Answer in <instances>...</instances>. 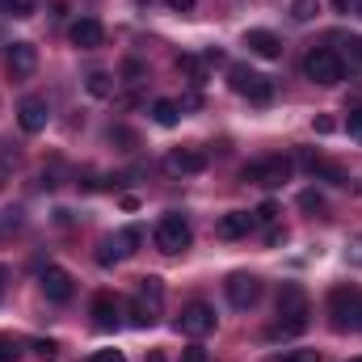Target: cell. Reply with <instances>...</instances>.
<instances>
[{"instance_id":"cell-22","label":"cell","mask_w":362,"mask_h":362,"mask_svg":"<svg viewBox=\"0 0 362 362\" xmlns=\"http://www.w3.org/2000/svg\"><path fill=\"white\" fill-rule=\"evenodd\" d=\"M38 0H0V13L4 17H34Z\"/></svg>"},{"instance_id":"cell-8","label":"cell","mask_w":362,"mask_h":362,"mask_svg":"<svg viewBox=\"0 0 362 362\" xmlns=\"http://www.w3.org/2000/svg\"><path fill=\"white\" fill-rule=\"evenodd\" d=\"M223 286H228V303L240 308V312H249V308L262 299V278H257V274H232Z\"/></svg>"},{"instance_id":"cell-40","label":"cell","mask_w":362,"mask_h":362,"mask_svg":"<svg viewBox=\"0 0 362 362\" xmlns=\"http://www.w3.org/2000/svg\"><path fill=\"white\" fill-rule=\"evenodd\" d=\"M333 4H337V8H350V0H333Z\"/></svg>"},{"instance_id":"cell-2","label":"cell","mask_w":362,"mask_h":362,"mask_svg":"<svg viewBox=\"0 0 362 362\" xmlns=\"http://www.w3.org/2000/svg\"><path fill=\"white\" fill-rule=\"evenodd\" d=\"M329 316H333V329H341V333H362V291L337 286V291L329 295Z\"/></svg>"},{"instance_id":"cell-17","label":"cell","mask_w":362,"mask_h":362,"mask_svg":"<svg viewBox=\"0 0 362 362\" xmlns=\"http://www.w3.org/2000/svg\"><path fill=\"white\" fill-rule=\"evenodd\" d=\"M223 240H240V236H249L253 232V215L249 211H228L223 219H219V228H215Z\"/></svg>"},{"instance_id":"cell-34","label":"cell","mask_w":362,"mask_h":362,"mask_svg":"<svg viewBox=\"0 0 362 362\" xmlns=\"http://www.w3.org/2000/svg\"><path fill=\"white\" fill-rule=\"evenodd\" d=\"M34 354H38V358H55V341H34Z\"/></svg>"},{"instance_id":"cell-32","label":"cell","mask_w":362,"mask_h":362,"mask_svg":"<svg viewBox=\"0 0 362 362\" xmlns=\"http://www.w3.org/2000/svg\"><path fill=\"white\" fill-rule=\"evenodd\" d=\"M13 228H21V211H4V215H0V236L13 232Z\"/></svg>"},{"instance_id":"cell-10","label":"cell","mask_w":362,"mask_h":362,"mask_svg":"<svg viewBox=\"0 0 362 362\" xmlns=\"http://www.w3.org/2000/svg\"><path fill=\"white\" fill-rule=\"evenodd\" d=\"M72 291H76V286H72V274L64 270V266H47V270H42V295H47L51 303H68Z\"/></svg>"},{"instance_id":"cell-31","label":"cell","mask_w":362,"mask_h":362,"mask_svg":"<svg viewBox=\"0 0 362 362\" xmlns=\"http://www.w3.org/2000/svg\"><path fill=\"white\" fill-rule=\"evenodd\" d=\"M122 76H127V85H139V81H144V64H139V59H127Z\"/></svg>"},{"instance_id":"cell-18","label":"cell","mask_w":362,"mask_h":362,"mask_svg":"<svg viewBox=\"0 0 362 362\" xmlns=\"http://www.w3.org/2000/svg\"><path fill=\"white\" fill-rule=\"evenodd\" d=\"M299 160H303V169H308L312 177H325V181H333V185H350V173H346V169H337V165H329V160H320V156H312V152H303Z\"/></svg>"},{"instance_id":"cell-37","label":"cell","mask_w":362,"mask_h":362,"mask_svg":"<svg viewBox=\"0 0 362 362\" xmlns=\"http://www.w3.org/2000/svg\"><path fill=\"white\" fill-rule=\"evenodd\" d=\"M165 4H169L173 13H189V8H194V0H165Z\"/></svg>"},{"instance_id":"cell-16","label":"cell","mask_w":362,"mask_h":362,"mask_svg":"<svg viewBox=\"0 0 362 362\" xmlns=\"http://www.w3.org/2000/svg\"><path fill=\"white\" fill-rule=\"evenodd\" d=\"M68 34H72V42H76L81 51H93V47H101V38H105V30H101V21H97V17H81V21H76Z\"/></svg>"},{"instance_id":"cell-38","label":"cell","mask_w":362,"mask_h":362,"mask_svg":"<svg viewBox=\"0 0 362 362\" xmlns=\"http://www.w3.org/2000/svg\"><path fill=\"white\" fill-rule=\"evenodd\" d=\"M4 291H8V270L0 266V299H4Z\"/></svg>"},{"instance_id":"cell-28","label":"cell","mask_w":362,"mask_h":362,"mask_svg":"<svg viewBox=\"0 0 362 362\" xmlns=\"http://www.w3.org/2000/svg\"><path fill=\"white\" fill-rule=\"evenodd\" d=\"M21 358V346L13 337H0V362H17Z\"/></svg>"},{"instance_id":"cell-36","label":"cell","mask_w":362,"mask_h":362,"mask_svg":"<svg viewBox=\"0 0 362 362\" xmlns=\"http://www.w3.org/2000/svg\"><path fill=\"white\" fill-rule=\"evenodd\" d=\"M346 257H350L354 266H362V236L354 240V245H350V249H346Z\"/></svg>"},{"instance_id":"cell-27","label":"cell","mask_w":362,"mask_h":362,"mask_svg":"<svg viewBox=\"0 0 362 362\" xmlns=\"http://www.w3.org/2000/svg\"><path fill=\"white\" fill-rule=\"evenodd\" d=\"M274 219H278V206H274V202H262V206L253 211V228H270Z\"/></svg>"},{"instance_id":"cell-29","label":"cell","mask_w":362,"mask_h":362,"mask_svg":"<svg viewBox=\"0 0 362 362\" xmlns=\"http://www.w3.org/2000/svg\"><path fill=\"white\" fill-rule=\"evenodd\" d=\"M299 206H303V211H325V198H320L316 189H303V194H299Z\"/></svg>"},{"instance_id":"cell-5","label":"cell","mask_w":362,"mask_h":362,"mask_svg":"<svg viewBox=\"0 0 362 362\" xmlns=\"http://www.w3.org/2000/svg\"><path fill=\"white\" fill-rule=\"evenodd\" d=\"M303 76L316 81V85H337V81L346 76V64H341L337 51L316 47V51H308V59H303Z\"/></svg>"},{"instance_id":"cell-14","label":"cell","mask_w":362,"mask_h":362,"mask_svg":"<svg viewBox=\"0 0 362 362\" xmlns=\"http://www.w3.org/2000/svg\"><path fill=\"white\" fill-rule=\"evenodd\" d=\"M34 68H38V51H34V42H13V47H8V72H13V81L34 76Z\"/></svg>"},{"instance_id":"cell-12","label":"cell","mask_w":362,"mask_h":362,"mask_svg":"<svg viewBox=\"0 0 362 362\" xmlns=\"http://www.w3.org/2000/svg\"><path fill=\"white\" fill-rule=\"evenodd\" d=\"M47 118H51V110H47L42 97H25V101L17 105V122H21L25 135H38V131L47 127Z\"/></svg>"},{"instance_id":"cell-24","label":"cell","mask_w":362,"mask_h":362,"mask_svg":"<svg viewBox=\"0 0 362 362\" xmlns=\"http://www.w3.org/2000/svg\"><path fill=\"white\" fill-rule=\"evenodd\" d=\"M266 362H320V354L316 350H286V354H274Z\"/></svg>"},{"instance_id":"cell-25","label":"cell","mask_w":362,"mask_h":362,"mask_svg":"<svg viewBox=\"0 0 362 362\" xmlns=\"http://www.w3.org/2000/svg\"><path fill=\"white\" fill-rule=\"evenodd\" d=\"M177 68L189 76V81H194V85H202V59H194V55H181Z\"/></svg>"},{"instance_id":"cell-21","label":"cell","mask_w":362,"mask_h":362,"mask_svg":"<svg viewBox=\"0 0 362 362\" xmlns=\"http://www.w3.org/2000/svg\"><path fill=\"white\" fill-rule=\"evenodd\" d=\"M152 118H156L160 127H177L181 105H177V101H169V97H160V101H152Z\"/></svg>"},{"instance_id":"cell-6","label":"cell","mask_w":362,"mask_h":362,"mask_svg":"<svg viewBox=\"0 0 362 362\" xmlns=\"http://www.w3.org/2000/svg\"><path fill=\"white\" fill-rule=\"evenodd\" d=\"M177 333H185V337H206V333H215V308L202 303V299L185 303L181 316H177Z\"/></svg>"},{"instance_id":"cell-20","label":"cell","mask_w":362,"mask_h":362,"mask_svg":"<svg viewBox=\"0 0 362 362\" xmlns=\"http://www.w3.org/2000/svg\"><path fill=\"white\" fill-rule=\"evenodd\" d=\"M156 316H160V312H156L152 303H144L139 295L131 299V325H135V329H152V325H156Z\"/></svg>"},{"instance_id":"cell-7","label":"cell","mask_w":362,"mask_h":362,"mask_svg":"<svg viewBox=\"0 0 362 362\" xmlns=\"http://www.w3.org/2000/svg\"><path fill=\"white\" fill-rule=\"evenodd\" d=\"M245 181H253V185H266V189H278L282 181H291V160H286V156L253 160V165H245Z\"/></svg>"},{"instance_id":"cell-39","label":"cell","mask_w":362,"mask_h":362,"mask_svg":"<svg viewBox=\"0 0 362 362\" xmlns=\"http://www.w3.org/2000/svg\"><path fill=\"white\" fill-rule=\"evenodd\" d=\"M350 55H354V59H362V38H354V42H350Z\"/></svg>"},{"instance_id":"cell-19","label":"cell","mask_w":362,"mask_h":362,"mask_svg":"<svg viewBox=\"0 0 362 362\" xmlns=\"http://www.w3.org/2000/svg\"><path fill=\"white\" fill-rule=\"evenodd\" d=\"M139 299H144V303H152V308L160 312V303H165V282H160L156 274L139 278Z\"/></svg>"},{"instance_id":"cell-11","label":"cell","mask_w":362,"mask_h":362,"mask_svg":"<svg viewBox=\"0 0 362 362\" xmlns=\"http://www.w3.org/2000/svg\"><path fill=\"white\" fill-rule=\"evenodd\" d=\"M89 312H93V325H97V329H105V333L122 325V303H118V295H110V291H101V295L93 299Z\"/></svg>"},{"instance_id":"cell-26","label":"cell","mask_w":362,"mask_h":362,"mask_svg":"<svg viewBox=\"0 0 362 362\" xmlns=\"http://www.w3.org/2000/svg\"><path fill=\"white\" fill-rule=\"evenodd\" d=\"M89 93L93 97H110V93H114V81H110L105 72H93L89 76Z\"/></svg>"},{"instance_id":"cell-4","label":"cell","mask_w":362,"mask_h":362,"mask_svg":"<svg viewBox=\"0 0 362 362\" xmlns=\"http://www.w3.org/2000/svg\"><path fill=\"white\" fill-rule=\"evenodd\" d=\"M228 85L240 93V97H249L253 105H266V101L274 97V85L262 76V72H253L249 64H232V68H228Z\"/></svg>"},{"instance_id":"cell-3","label":"cell","mask_w":362,"mask_h":362,"mask_svg":"<svg viewBox=\"0 0 362 362\" xmlns=\"http://www.w3.org/2000/svg\"><path fill=\"white\" fill-rule=\"evenodd\" d=\"M189 245H194V232H189L185 215L169 211V215L156 223V249H160V253H169V257H177V253H185Z\"/></svg>"},{"instance_id":"cell-23","label":"cell","mask_w":362,"mask_h":362,"mask_svg":"<svg viewBox=\"0 0 362 362\" xmlns=\"http://www.w3.org/2000/svg\"><path fill=\"white\" fill-rule=\"evenodd\" d=\"M316 13H320V0H295V4H291V17H295V21H312Z\"/></svg>"},{"instance_id":"cell-35","label":"cell","mask_w":362,"mask_h":362,"mask_svg":"<svg viewBox=\"0 0 362 362\" xmlns=\"http://www.w3.org/2000/svg\"><path fill=\"white\" fill-rule=\"evenodd\" d=\"M181 362H206V350H202V346H189V350L181 354Z\"/></svg>"},{"instance_id":"cell-15","label":"cell","mask_w":362,"mask_h":362,"mask_svg":"<svg viewBox=\"0 0 362 362\" xmlns=\"http://www.w3.org/2000/svg\"><path fill=\"white\" fill-rule=\"evenodd\" d=\"M245 47H249L257 59H278V55H282V42H278V34H270V30H249V34H245Z\"/></svg>"},{"instance_id":"cell-42","label":"cell","mask_w":362,"mask_h":362,"mask_svg":"<svg viewBox=\"0 0 362 362\" xmlns=\"http://www.w3.org/2000/svg\"><path fill=\"white\" fill-rule=\"evenodd\" d=\"M350 362H362V358H350Z\"/></svg>"},{"instance_id":"cell-33","label":"cell","mask_w":362,"mask_h":362,"mask_svg":"<svg viewBox=\"0 0 362 362\" xmlns=\"http://www.w3.org/2000/svg\"><path fill=\"white\" fill-rule=\"evenodd\" d=\"M89 362H127V358H122V350H97V354H89Z\"/></svg>"},{"instance_id":"cell-9","label":"cell","mask_w":362,"mask_h":362,"mask_svg":"<svg viewBox=\"0 0 362 362\" xmlns=\"http://www.w3.org/2000/svg\"><path fill=\"white\" fill-rule=\"evenodd\" d=\"M139 240H144V232H139V228H127V232H118V236L101 240L97 262H101V266H114V262H122L127 253H135V245H139Z\"/></svg>"},{"instance_id":"cell-1","label":"cell","mask_w":362,"mask_h":362,"mask_svg":"<svg viewBox=\"0 0 362 362\" xmlns=\"http://www.w3.org/2000/svg\"><path fill=\"white\" fill-rule=\"evenodd\" d=\"M308 316H312V303H308V291L299 282H282L278 291V320L270 325V341H286V337H299L308 329Z\"/></svg>"},{"instance_id":"cell-13","label":"cell","mask_w":362,"mask_h":362,"mask_svg":"<svg viewBox=\"0 0 362 362\" xmlns=\"http://www.w3.org/2000/svg\"><path fill=\"white\" fill-rule=\"evenodd\" d=\"M169 173H181V177H189V173H202L206 165H211V156L202 152V148H177V152H169Z\"/></svg>"},{"instance_id":"cell-41","label":"cell","mask_w":362,"mask_h":362,"mask_svg":"<svg viewBox=\"0 0 362 362\" xmlns=\"http://www.w3.org/2000/svg\"><path fill=\"white\" fill-rule=\"evenodd\" d=\"M358 17H362V0H358Z\"/></svg>"},{"instance_id":"cell-30","label":"cell","mask_w":362,"mask_h":362,"mask_svg":"<svg viewBox=\"0 0 362 362\" xmlns=\"http://www.w3.org/2000/svg\"><path fill=\"white\" fill-rule=\"evenodd\" d=\"M346 131H350V139L362 144V110H350V114H346Z\"/></svg>"}]
</instances>
